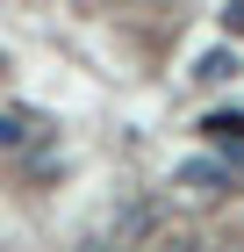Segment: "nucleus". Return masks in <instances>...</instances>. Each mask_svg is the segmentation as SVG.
<instances>
[{
	"label": "nucleus",
	"instance_id": "1",
	"mask_svg": "<svg viewBox=\"0 0 244 252\" xmlns=\"http://www.w3.org/2000/svg\"><path fill=\"white\" fill-rule=\"evenodd\" d=\"M43 130H51V123H43L36 108H0V152H29Z\"/></svg>",
	"mask_w": 244,
	"mask_h": 252
},
{
	"label": "nucleus",
	"instance_id": "2",
	"mask_svg": "<svg viewBox=\"0 0 244 252\" xmlns=\"http://www.w3.org/2000/svg\"><path fill=\"white\" fill-rule=\"evenodd\" d=\"M201 137L237 144V158H244V108H216V116H201Z\"/></svg>",
	"mask_w": 244,
	"mask_h": 252
},
{
	"label": "nucleus",
	"instance_id": "3",
	"mask_svg": "<svg viewBox=\"0 0 244 252\" xmlns=\"http://www.w3.org/2000/svg\"><path fill=\"white\" fill-rule=\"evenodd\" d=\"M180 188L216 194V188H230V166H208V158H194V166H180Z\"/></svg>",
	"mask_w": 244,
	"mask_h": 252
},
{
	"label": "nucleus",
	"instance_id": "4",
	"mask_svg": "<svg viewBox=\"0 0 244 252\" xmlns=\"http://www.w3.org/2000/svg\"><path fill=\"white\" fill-rule=\"evenodd\" d=\"M244 65H237V51H208L201 65H194V79H237Z\"/></svg>",
	"mask_w": 244,
	"mask_h": 252
},
{
	"label": "nucleus",
	"instance_id": "5",
	"mask_svg": "<svg viewBox=\"0 0 244 252\" xmlns=\"http://www.w3.org/2000/svg\"><path fill=\"white\" fill-rule=\"evenodd\" d=\"M223 29H244V0H230V7H223Z\"/></svg>",
	"mask_w": 244,
	"mask_h": 252
},
{
	"label": "nucleus",
	"instance_id": "6",
	"mask_svg": "<svg viewBox=\"0 0 244 252\" xmlns=\"http://www.w3.org/2000/svg\"><path fill=\"white\" fill-rule=\"evenodd\" d=\"M0 72H7V51H0Z\"/></svg>",
	"mask_w": 244,
	"mask_h": 252
}]
</instances>
